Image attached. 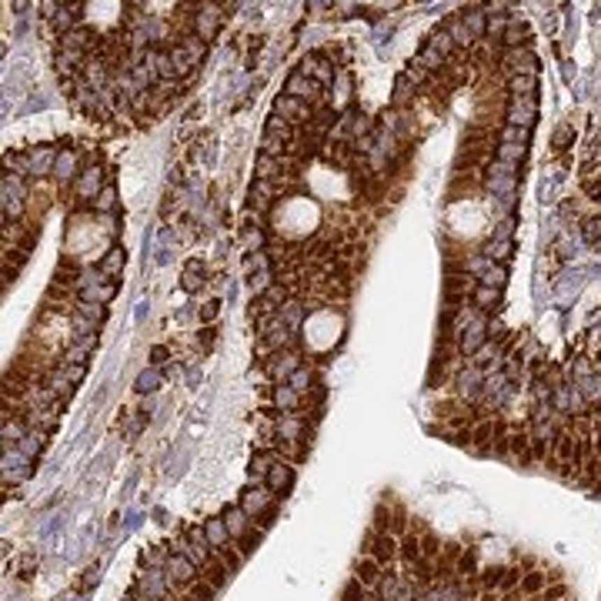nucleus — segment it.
Masks as SVG:
<instances>
[{"mask_svg": "<svg viewBox=\"0 0 601 601\" xmlns=\"http://www.w3.org/2000/svg\"><path fill=\"white\" fill-rule=\"evenodd\" d=\"M274 491L270 488H247L244 495H240V508L251 514V521H257V525L270 528V521H274V511H277V505H274Z\"/></svg>", "mask_w": 601, "mask_h": 601, "instance_id": "nucleus-1", "label": "nucleus"}, {"mask_svg": "<svg viewBox=\"0 0 601 601\" xmlns=\"http://www.w3.org/2000/svg\"><path fill=\"white\" fill-rule=\"evenodd\" d=\"M361 555H371L384 571H391L398 561H401V555H398V538H394V535H381V531H375V528L364 535Z\"/></svg>", "mask_w": 601, "mask_h": 601, "instance_id": "nucleus-2", "label": "nucleus"}, {"mask_svg": "<svg viewBox=\"0 0 601 601\" xmlns=\"http://www.w3.org/2000/svg\"><path fill=\"white\" fill-rule=\"evenodd\" d=\"M224 10L227 3H197L194 7V34L204 44H210L217 37V30L224 24Z\"/></svg>", "mask_w": 601, "mask_h": 601, "instance_id": "nucleus-3", "label": "nucleus"}, {"mask_svg": "<svg viewBox=\"0 0 601 601\" xmlns=\"http://www.w3.org/2000/svg\"><path fill=\"white\" fill-rule=\"evenodd\" d=\"M284 94L287 97H298V101H304L307 107H317V104H324V87L317 84V80H311V77H304V74H294L284 80Z\"/></svg>", "mask_w": 601, "mask_h": 601, "instance_id": "nucleus-4", "label": "nucleus"}, {"mask_svg": "<svg viewBox=\"0 0 601 601\" xmlns=\"http://www.w3.org/2000/svg\"><path fill=\"white\" fill-rule=\"evenodd\" d=\"M104 167L101 164H84V171H80V178L71 184V191L77 194V201H97V194L104 191Z\"/></svg>", "mask_w": 601, "mask_h": 601, "instance_id": "nucleus-5", "label": "nucleus"}, {"mask_svg": "<svg viewBox=\"0 0 601 601\" xmlns=\"http://www.w3.org/2000/svg\"><path fill=\"white\" fill-rule=\"evenodd\" d=\"M377 595H381V601H418V588L411 585L405 574L384 571V578L377 585Z\"/></svg>", "mask_w": 601, "mask_h": 601, "instance_id": "nucleus-6", "label": "nucleus"}, {"mask_svg": "<svg viewBox=\"0 0 601 601\" xmlns=\"http://www.w3.org/2000/svg\"><path fill=\"white\" fill-rule=\"evenodd\" d=\"M164 571H167V581H171V588H174V595H178L180 588H187L191 581H197V578H201V568H197V565H191L184 555H171V558H167Z\"/></svg>", "mask_w": 601, "mask_h": 601, "instance_id": "nucleus-7", "label": "nucleus"}, {"mask_svg": "<svg viewBox=\"0 0 601 601\" xmlns=\"http://www.w3.org/2000/svg\"><path fill=\"white\" fill-rule=\"evenodd\" d=\"M57 154H60V150H54V147H30L27 150V180L54 178Z\"/></svg>", "mask_w": 601, "mask_h": 601, "instance_id": "nucleus-8", "label": "nucleus"}, {"mask_svg": "<svg viewBox=\"0 0 601 601\" xmlns=\"http://www.w3.org/2000/svg\"><path fill=\"white\" fill-rule=\"evenodd\" d=\"M274 114H281L291 127H307L311 124V107L304 101H298V97H287V94H281L274 101Z\"/></svg>", "mask_w": 601, "mask_h": 601, "instance_id": "nucleus-9", "label": "nucleus"}, {"mask_svg": "<svg viewBox=\"0 0 601 601\" xmlns=\"http://www.w3.org/2000/svg\"><path fill=\"white\" fill-rule=\"evenodd\" d=\"M80 154H77V147H67V150H60L57 154V164H54V180L57 184H74L77 178H80Z\"/></svg>", "mask_w": 601, "mask_h": 601, "instance_id": "nucleus-10", "label": "nucleus"}, {"mask_svg": "<svg viewBox=\"0 0 601 601\" xmlns=\"http://www.w3.org/2000/svg\"><path fill=\"white\" fill-rule=\"evenodd\" d=\"M354 578H358V581L368 588V591H377L381 578H384V568H381V565H377L371 555H361L358 561H354Z\"/></svg>", "mask_w": 601, "mask_h": 601, "instance_id": "nucleus-11", "label": "nucleus"}, {"mask_svg": "<svg viewBox=\"0 0 601 601\" xmlns=\"http://www.w3.org/2000/svg\"><path fill=\"white\" fill-rule=\"evenodd\" d=\"M221 518H224L231 541H240L247 531H251V525H254V521H251V514L240 508V505H231V508H224V514H221Z\"/></svg>", "mask_w": 601, "mask_h": 601, "instance_id": "nucleus-12", "label": "nucleus"}, {"mask_svg": "<svg viewBox=\"0 0 601 601\" xmlns=\"http://www.w3.org/2000/svg\"><path fill=\"white\" fill-rule=\"evenodd\" d=\"M270 405L277 407L281 414H294V411H300V405H304V394H298L291 384H274Z\"/></svg>", "mask_w": 601, "mask_h": 601, "instance_id": "nucleus-13", "label": "nucleus"}, {"mask_svg": "<svg viewBox=\"0 0 601 601\" xmlns=\"http://www.w3.org/2000/svg\"><path fill=\"white\" fill-rule=\"evenodd\" d=\"M277 461H281V454H277L274 448H257V451H254V458H251V478H254V488H257V484H261L264 478H268L270 468L277 465Z\"/></svg>", "mask_w": 601, "mask_h": 601, "instance_id": "nucleus-14", "label": "nucleus"}, {"mask_svg": "<svg viewBox=\"0 0 601 601\" xmlns=\"http://www.w3.org/2000/svg\"><path fill=\"white\" fill-rule=\"evenodd\" d=\"M471 304L478 307L481 314H498V307H501V287H488V284H478L475 287V294H471Z\"/></svg>", "mask_w": 601, "mask_h": 601, "instance_id": "nucleus-15", "label": "nucleus"}, {"mask_svg": "<svg viewBox=\"0 0 601 601\" xmlns=\"http://www.w3.org/2000/svg\"><path fill=\"white\" fill-rule=\"evenodd\" d=\"M264 484H268L274 495H287V491H291V484H294V465L277 461V465L270 468V475L264 478Z\"/></svg>", "mask_w": 601, "mask_h": 601, "instance_id": "nucleus-16", "label": "nucleus"}, {"mask_svg": "<svg viewBox=\"0 0 601 601\" xmlns=\"http://www.w3.org/2000/svg\"><path fill=\"white\" fill-rule=\"evenodd\" d=\"M180 287H184L187 294H197L201 287H208V270H204L201 261H187V264H184V270H180Z\"/></svg>", "mask_w": 601, "mask_h": 601, "instance_id": "nucleus-17", "label": "nucleus"}, {"mask_svg": "<svg viewBox=\"0 0 601 601\" xmlns=\"http://www.w3.org/2000/svg\"><path fill=\"white\" fill-rule=\"evenodd\" d=\"M414 94H421V90L414 87V80L401 71V74L394 77V97H391V107H394V110H405V107L414 101Z\"/></svg>", "mask_w": 601, "mask_h": 601, "instance_id": "nucleus-18", "label": "nucleus"}, {"mask_svg": "<svg viewBox=\"0 0 601 601\" xmlns=\"http://www.w3.org/2000/svg\"><path fill=\"white\" fill-rule=\"evenodd\" d=\"M231 574H234V571L227 568L224 561H221V558L214 555L208 561V565H204V568H201V578H204V581H208L210 588H214V591H221V588L227 585V578H231Z\"/></svg>", "mask_w": 601, "mask_h": 601, "instance_id": "nucleus-19", "label": "nucleus"}, {"mask_svg": "<svg viewBox=\"0 0 601 601\" xmlns=\"http://www.w3.org/2000/svg\"><path fill=\"white\" fill-rule=\"evenodd\" d=\"M461 20H465L468 34H471L475 41H484V37H488V7H468L465 14H461Z\"/></svg>", "mask_w": 601, "mask_h": 601, "instance_id": "nucleus-20", "label": "nucleus"}, {"mask_svg": "<svg viewBox=\"0 0 601 601\" xmlns=\"http://www.w3.org/2000/svg\"><path fill=\"white\" fill-rule=\"evenodd\" d=\"M204 535H208V541H210V551H221L224 544H231L224 518H208V521H204Z\"/></svg>", "mask_w": 601, "mask_h": 601, "instance_id": "nucleus-21", "label": "nucleus"}, {"mask_svg": "<svg viewBox=\"0 0 601 601\" xmlns=\"http://www.w3.org/2000/svg\"><path fill=\"white\" fill-rule=\"evenodd\" d=\"M124 264H127V254H124V247H110L104 257H101V274L104 277H117L120 270H124Z\"/></svg>", "mask_w": 601, "mask_h": 601, "instance_id": "nucleus-22", "label": "nucleus"}, {"mask_svg": "<svg viewBox=\"0 0 601 601\" xmlns=\"http://www.w3.org/2000/svg\"><path fill=\"white\" fill-rule=\"evenodd\" d=\"M254 174H257V180H270V184H277V180H281V161H274V157H264V154H257Z\"/></svg>", "mask_w": 601, "mask_h": 601, "instance_id": "nucleus-23", "label": "nucleus"}, {"mask_svg": "<svg viewBox=\"0 0 601 601\" xmlns=\"http://www.w3.org/2000/svg\"><path fill=\"white\" fill-rule=\"evenodd\" d=\"M247 314H251V321L257 324V321H268V317L277 314V307H274V304H270L264 294H254V298H251V304H247Z\"/></svg>", "mask_w": 601, "mask_h": 601, "instance_id": "nucleus-24", "label": "nucleus"}, {"mask_svg": "<svg viewBox=\"0 0 601 601\" xmlns=\"http://www.w3.org/2000/svg\"><path fill=\"white\" fill-rule=\"evenodd\" d=\"M528 137H531V127H514V124H505V127L498 131V144H518V147H525Z\"/></svg>", "mask_w": 601, "mask_h": 601, "instance_id": "nucleus-25", "label": "nucleus"}, {"mask_svg": "<svg viewBox=\"0 0 601 601\" xmlns=\"http://www.w3.org/2000/svg\"><path fill=\"white\" fill-rule=\"evenodd\" d=\"M44 384H47L50 391H54V394H57L60 401H64V398H71V391H74V384L67 381V375H64L60 368H50V375H47Z\"/></svg>", "mask_w": 601, "mask_h": 601, "instance_id": "nucleus-26", "label": "nucleus"}, {"mask_svg": "<svg viewBox=\"0 0 601 601\" xmlns=\"http://www.w3.org/2000/svg\"><path fill=\"white\" fill-rule=\"evenodd\" d=\"M44 441H47L44 431H27V437H24V441L17 444V451H20V454H24L27 461H34V458L41 454V448H44Z\"/></svg>", "mask_w": 601, "mask_h": 601, "instance_id": "nucleus-27", "label": "nucleus"}, {"mask_svg": "<svg viewBox=\"0 0 601 601\" xmlns=\"http://www.w3.org/2000/svg\"><path fill=\"white\" fill-rule=\"evenodd\" d=\"M291 388L298 391V394H307V391L314 388L317 381H314V371H311V364H304V368H298L294 375H291V381H287Z\"/></svg>", "mask_w": 601, "mask_h": 601, "instance_id": "nucleus-28", "label": "nucleus"}, {"mask_svg": "<svg viewBox=\"0 0 601 601\" xmlns=\"http://www.w3.org/2000/svg\"><path fill=\"white\" fill-rule=\"evenodd\" d=\"M90 208L97 210V214H114V210H117V191H114V184H107Z\"/></svg>", "mask_w": 601, "mask_h": 601, "instance_id": "nucleus-29", "label": "nucleus"}, {"mask_svg": "<svg viewBox=\"0 0 601 601\" xmlns=\"http://www.w3.org/2000/svg\"><path fill=\"white\" fill-rule=\"evenodd\" d=\"M481 254L491 257V261H498V264H508V257H511V240H488Z\"/></svg>", "mask_w": 601, "mask_h": 601, "instance_id": "nucleus-30", "label": "nucleus"}, {"mask_svg": "<svg viewBox=\"0 0 601 601\" xmlns=\"http://www.w3.org/2000/svg\"><path fill=\"white\" fill-rule=\"evenodd\" d=\"M495 157L501 164L518 167V161H525V147H518V144H495Z\"/></svg>", "mask_w": 601, "mask_h": 601, "instance_id": "nucleus-31", "label": "nucleus"}, {"mask_svg": "<svg viewBox=\"0 0 601 601\" xmlns=\"http://www.w3.org/2000/svg\"><path fill=\"white\" fill-rule=\"evenodd\" d=\"M437 555H441V538H437L435 531L428 528V531L421 535V558H428V561H437Z\"/></svg>", "mask_w": 601, "mask_h": 601, "instance_id": "nucleus-32", "label": "nucleus"}, {"mask_svg": "<svg viewBox=\"0 0 601 601\" xmlns=\"http://www.w3.org/2000/svg\"><path fill=\"white\" fill-rule=\"evenodd\" d=\"M505 281H508V268L505 264H491L478 277V284H488V287H505Z\"/></svg>", "mask_w": 601, "mask_h": 601, "instance_id": "nucleus-33", "label": "nucleus"}, {"mask_svg": "<svg viewBox=\"0 0 601 601\" xmlns=\"http://www.w3.org/2000/svg\"><path fill=\"white\" fill-rule=\"evenodd\" d=\"M164 381V375H161V368H150V371H140L137 375V391L140 394H150V391H157V384Z\"/></svg>", "mask_w": 601, "mask_h": 601, "instance_id": "nucleus-34", "label": "nucleus"}, {"mask_svg": "<svg viewBox=\"0 0 601 601\" xmlns=\"http://www.w3.org/2000/svg\"><path fill=\"white\" fill-rule=\"evenodd\" d=\"M571 144H574V127L571 124H561L555 131V137H551V147L555 150H568Z\"/></svg>", "mask_w": 601, "mask_h": 601, "instance_id": "nucleus-35", "label": "nucleus"}, {"mask_svg": "<svg viewBox=\"0 0 601 601\" xmlns=\"http://www.w3.org/2000/svg\"><path fill=\"white\" fill-rule=\"evenodd\" d=\"M247 281H251V291H254V294H268V287L277 284V281H274V270H257L254 277H247Z\"/></svg>", "mask_w": 601, "mask_h": 601, "instance_id": "nucleus-36", "label": "nucleus"}, {"mask_svg": "<svg viewBox=\"0 0 601 601\" xmlns=\"http://www.w3.org/2000/svg\"><path fill=\"white\" fill-rule=\"evenodd\" d=\"M264 531H268V528L264 525H251V531H247V535H244V538H240V548H244V555H251V551H254L257 544H261V538H264Z\"/></svg>", "mask_w": 601, "mask_h": 601, "instance_id": "nucleus-37", "label": "nucleus"}, {"mask_svg": "<svg viewBox=\"0 0 601 601\" xmlns=\"http://www.w3.org/2000/svg\"><path fill=\"white\" fill-rule=\"evenodd\" d=\"M581 238L588 244H601V217H588L585 224H581Z\"/></svg>", "mask_w": 601, "mask_h": 601, "instance_id": "nucleus-38", "label": "nucleus"}, {"mask_svg": "<svg viewBox=\"0 0 601 601\" xmlns=\"http://www.w3.org/2000/svg\"><path fill=\"white\" fill-rule=\"evenodd\" d=\"M57 368L67 375V381H71V384H80V381H84V375H87V364H67V361H60Z\"/></svg>", "mask_w": 601, "mask_h": 601, "instance_id": "nucleus-39", "label": "nucleus"}, {"mask_svg": "<svg viewBox=\"0 0 601 601\" xmlns=\"http://www.w3.org/2000/svg\"><path fill=\"white\" fill-rule=\"evenodd\" d=\"M364 595H368V588L361 585L358 578H351L345 585V591H341V601H364Z\"/></svg>", "mask_w": 601, "mask_h": 601, "instance_id": "nucleus-40", "label": "nucleus"}, {"mask_svg": "<svg viewBox=\"0 0 601 601\" xmlns=\"http://www.w3.org/2000/svg\"><path fill=\"white\" fill-rule=\"evenodd\" d=\"M541 598L544 601H568V585H565V581H555V585H548L541 591Z\"/></svg>", "mask_w": 601, "mask_h": 601, "instance_id": "nucleus-41", "label": "nucleus"}, {"mask_svg": "<svg viewBox=\"0 0 601 601\" xmlns=\"http://www.w3.org/2000/svg\"><path fill=\"white\" fill-rule=\"evenodd\" d=\"M581 194L588 201H601V178H585L581 180Z\"/></svg>", "mask_w": 601, "mask_h": 601, "instance_id": "nucleus-42", "label": "nucleus"}, {"mask_svg": "<svg viewBox=\"0 0 601 601\" xmlns=\"http://www.w3.org/2000/svg\"><path fill=\"white\" fill-rule=\"evenodd\" d=\"M214 341H217V331H214V328H201V334H197V345H201V351H204V354L214 347Z\"/></svg>", "mask_w": 601, "mask_h": 601, "instance_id": "nucleus-43", "label": "nucleus"}, {"mask_svg": "<svg viewBox=\"0 0 601 601\" xmlns=\"http://www.w3.org/2000/svg\"><path fill=\"white\" fill-rule=\"evenodd\" d=\"M167 361H171V351H167L164 345H157V347H150V364L154 368H164Z\"/></svg>", "mask_w": 601, "mask_h": 601, "instance_id": "nucleus-44", "label": "nucleus"}, {"mask_svg": "<svg viewBox=\"0 0 601 601\" xmlns=\"http://www.w3.org/2000/svg\"><path fill=\"white\" fill-rule=\"evenodd\" d=\"M217 307H221V304H217V300H204V304H201V311H197V314H201V321H204V324H210V321H214V317H217Z\"/></svg>", "mask_w": 601, "mask_h": 601, "instance_id": "nucleus-45", "label": "nucleus"}, {"mask_svg": "<svg viewBox=\"0 0 601 601\" xmlns=\"http://www.w3.org/2000/svg\"><path fill=\"white\" fill-rule=\"evenodd\" d=\"M511 234H514V217H505L495 231V240H511Z\"/></svg>", "mask_w": 601, "mask_h": 601, "instance_id": "nucleus-46", "label": "nucleus"}, {"mask_svg": "<svg viewBox=\"0 0 601 601\" xmlns=\"http://www.w3.org/2000/svg\"><path fill=\"white\" fill-rule=\"evenodd\" d=\"M34 568H37V555L30 551V555L20 558V578H30V574H34Z\"/></svg>", "mask_w": 601, "mask_h": 601, "instance_id": "nucleus-47", "label": "nucleus"}, {"mask_svg": "<svg viewBox=\"0 0 601 601\" xmlns=\"http://www.w3.org/2000/svg\"><path fill=\"white\" fill-rule=\"evenodd\" d=\"M180 180H184V171H180V167H171V184H178L180 187Z\"/></svg>", "mask_w": 601, "mask_h": 601, "instance_id": "nucleus-48", "label": "nucleus"}, {"mask_svg": "<svg viewBox=\"0 0 601 601\" xmlns=\"http://www.w3.org/2000/svg\"><path fill=\"white\" fill-rule=\"evenodd\" d=\"M364 601H381V595H377V591H368V595H364Z\"/></svg>", "mask_w": 601, "mask_h": 601, "instance_id": "nucleus-49", "label": "nucleus"}, {"mask_svg": "<svg viewBox=\"0 0 601 601\" xmlns=\"http://www.w3.org/2000/svg\"><path fill=\"white\" fill-rule=\"evenodd\" d=\"M137 591V588H134ZM137 601H154V598H147V595H140V591H137Z\"/></svg>", "mask_w": 601, "mask_h": 601, "instance_id": "nucleus-50", "label": "nucleus"}]
</instances>
